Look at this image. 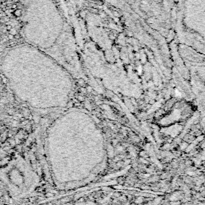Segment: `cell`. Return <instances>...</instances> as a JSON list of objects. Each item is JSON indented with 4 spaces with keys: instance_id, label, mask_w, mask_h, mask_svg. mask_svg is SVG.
Here are the masks:
<instances>
[{
    "instance_id": "6da1fadb",
    "label": "cell",
    "mask_w": 205,
    "mask_h": 205,
    "mask_svg": "<svg viewBox=\"0 0 205 205\" xmlns=\"http://www.w3.org/2000/svg\"><path fill=\"white\" fill-rule=\"evenodd\" d=\"M12 14H14V17H20L22 15V11L20 9H15V10L12 11Z\"/></svg>"
},
{
    "instance_id": "7a4b0ae2",
    "label": "cell",
    "mask_w": 205,
    "mask_h": 205,
    "mask_svg": "<svg viewBox=\"0 0 205 205\" xmlns=\"http://www.w3.org/2000/svg\"><path fill=\"white\" fill-rule=\"evenodd\" d=\"M9 33H10V35H16L18 34L17 33V31H16V29H14V28H11V30L9 31Z\"/></svg>"
},
{
    "instance_id": "3957f363",
    "label": "cell",
    "mask_w": 205,
    "mask_h": 205,
    "mask_svg": "<svg viewBox=\"0 0 205 205\" xmlns=\"http://www.w3.org/2000/svg\"><path fill=\"white\" fill-rule=\"evenodd\" d=\"M14 35H9V36H8V38H9V39H13L14 38Z\"/></svg>"
},
{
    "instance_id": "277c9868",
    "label": "cell",
    "mask_w": 205,
    "mask_h": 205,
    "mask_svg": "<svg viewBox=\"0 0 205 205\" xmlns=\"http://www.w3.org/2000/svg\"><path fill=\"white\" fill-rule=\"evenodd\" d=\"M11 28H12V27H11V25H8V26H7V30H8V31H10V30H11Z\"/></svg>"
},
{
    "instance_id": "5b68a950",
    "label": "cell",
    "mask_w": 205,
    "mask_h": 205,
    "mask_svg": "<svg viewBox=\"0 0 205 205\" xmlns=\"http://www.w3.org/2000/svg\"><path fill=\"white\" fill-rule=\"evenodd\" d=\"M1 1H2V2H7V0H1Z\"/></svg>"
}]
</instances>
